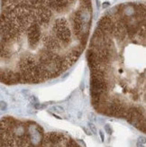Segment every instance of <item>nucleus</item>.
Instances as JSON below:
<instances>
[{"label":"nucleus","instance_id":"nucleus-1","mask_svg":"<svg viewBox=\"0 0 146 147\" xmlns=\"http://www.w3.org/2000/svg\"><path fill=\"white\" fill-rule=\"evenodd\" d=\"M26 34H27L28 44L31 47L37 46L40 42L41 39V26L36 23L31 25L26 30Z\"/></svg>","mask_w":146,"mask_h":147},{"label":"nucleus","instance_id":"nucleus-2","mask_svg":"<svg viewBox=\"0 0 146 147\" xmlns=\"http://www.w3.org/2000/svg\"><path fill=\"white\" fill-rule=\"evenodd\" d=\"M51 110H54L56 113H59V114H61V113H64V108L61 106H55V107H52L51 108H50V111Z\"/></svg>","mask_w":146,"mask_h":147},{"label":"nucleus","instance_id":"nucleus-3","mask_svg":"<svg viewBox=\"0 0 146 147\" xmlns=\"http://www.w3.org/2000/svg\"><path fill=\"white\" fill-rule=\"evenodd\" d=\"M137 147H145V138L140 137L137 142Z\"/></svg>","mask_w":146,"mask_h":147},{"label":"nucleus","instance_id":"nucleus-4","mask_svg":"<svg viewBox=\"0 0 146 147\" xmlns=\"http://www.w3.org/2000/svg\"><path fill=\"white\" fill-rule=\"evenodd\" d=\"M88 126H89V129L91 130V134H96V126H95L93 124H91V123H89V124H88Z\"/></svg>","mask_w":146,"mask_h":147},{"label":"nucleus","instance_id":"nucleus-5","mask_svg":"<svg viewBox=\"0 0 146 147\" xmlns=\"http://www.w3.org/2000/svg\"><path fill=\"white\" fill-rule=\"evenodd\" d=\"M105 130H106V132L107 134H109V135H111L112 134V133H113V131H112V128H111V126H109V125H106L105 126Z\"/></svg>","mask_w":146,"mask_h":147},{"label":"nucleus","instance_id":"nucleus-6","mask_svg":"<svg viewBox=\"0 0 146 147\" xmlns=\"http://www.w3.org/2000/svg\"><path fill=\"white\" fill-rule=\"evenodd\" d=\"M0 109H1V110H5V109H6V103H5L4 101L0 102Z\"/></svg>","mask_w":146,"mask_h":147},{"label":"nucleus","instance_id":"nucleus-7","mask_svg":"<svg viewBox=\"0 0 146 147\" xmlns=\"http://www.w3.org/2000/svg\"><path fill=\"white\" fill-rule=\"evenodd\" d=\"M83 130L85 131L87 134H88V135H90V134H91V132H89V131H88V129H87L86 127H83Z\"/></svg>","mask_w":146,"mask_h":147},{"label":"nucleus","instance_id":"nucleus-8","mask_svg":"<svg viewBox=\"0 0 146 147\" xmlns=\"http://www.w3.org/2000/svg\"><path fill=\"white\" fill-rule=\"evenodd\" d=\"M99 134H100V137H101V140H102V141H104V134H103V133L101 132H99Z\"/></svg>","mask_w":146,"mask_h":147}]
</instances>
